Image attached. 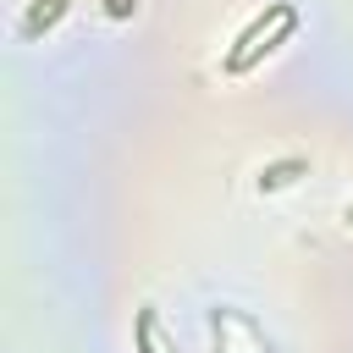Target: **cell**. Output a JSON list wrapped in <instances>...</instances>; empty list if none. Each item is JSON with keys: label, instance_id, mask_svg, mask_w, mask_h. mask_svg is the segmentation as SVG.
<instances>
[{"label": "cell", "instance_id": "4", "mask_svg": "<svg viewBox=\"0 0 353 353\" xmlns=\"http://www.w3.org/2000/svg\"><path fill=\"white\" fill-rule=\"evenodd\" d=\"M105 11L110 17H127V11H138V0H105Z\"/></svg>", "mask_w": 353, "mask_h": 353}, {"label": "cell", "instance_id": "2", "mask_svg": "<svg viewBox=\"0 0 353 353\" xmlns=\"http://www.w3.org/2000/svg\"><path fill=\"white\" fill-rule=\"evenodd\" d=\"M303 171H309V160H298V154H292V160H276V165L259 171V188H265V193H270V188H287V182H298Z\"/></svg>", "mask_w": 353, "mask_h": 353}, {"label": "cell", "instance_id": "1", "mask_svg": "<svg viewBox=\"0 0 353 353\" xmlns=\"http://www.w3.org/2000/svg\"><path fill=\"white\" fill-rule=\"evenodd\" d=\"M61 11H66V0H33V11L22 17V33H28V39H39V33H50Z\"/></svg>", "mask_w": 353, "mask_h": 353}, {"label": "cell", "instance_id": "3", "mask_svg": "<svg viewBox=\"0 0 353 353\" xmlns=\"http://www.w3.org/2000/svg\"><path fill=\"white\" fill-rule=\"evenodd\" d=\"M138 347H143V353H154V314H149V309L138 314Z\"/></svg>", "mask_w": 353, "mask_h": 353}, {"label": "cell", "instance_id": "5", "mask_svg": "<svg viewBox=\"0 0 353 353\" xmlns=\"http://www.w3.org/2000/svg\"><path fill=\"white\" fill-rule=\"evenodd\" d=\"M347 221H353V210H347Z\"/></svg>", "mask_w": 353, "mask_h": 353}]
</instances>
